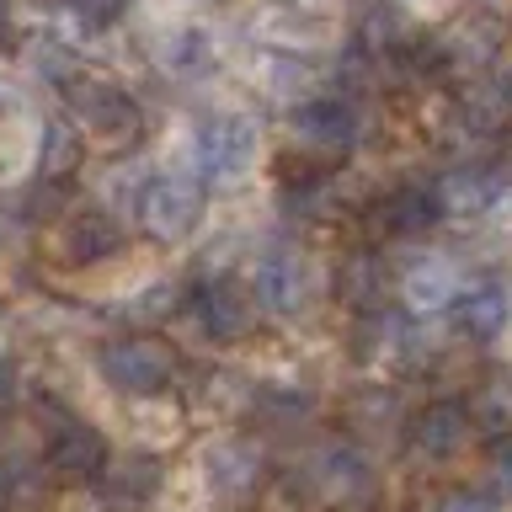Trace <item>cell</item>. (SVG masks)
Wrapping results in <instances>:
<instances>
[{
	"mask_svg": "<svg viewBox=\"0 0 512 512\" xmlns=\"http://www.w3.org/2000/svg\"><path fill=\"white\" fill-rule=\"evenodd\" d=\"M203 480L214 486L219 496H246L256 480H262V454L240 438H224L203 454Z\"/></svg>",
	"mask_w": 512,
	"mask_h": 512,
	"instance_id": "15",
	"label": "cell"
},
{
	"mask_svg": "<svg viewBox=\"0 0 512 512\" xmlns=\"http://www.w3.org/2000/svg\"><path fill=\"white\" fill-rule=\"evenodd\" d=\"M70 150H75V128H70V123H48L43 155H38V171H43V176H59V171H64V160H70Z\"/></svg>",
	"mask_w": 512,
	"mask_h": 512,
	"instance_id": "22",
	"label": "cell"
},
{
	"mask_svg": "<svg viewBox=\"0 0 512 512\" xmlns=\"http://www.w3.org/2000/svg\"><path fill=\"white\" fill-rule=\"evenodd\" d=\"M118 246H123V224L102 214V208H70L54 235L59 262H70V267H96L107 256H118Z\"/></svg>",
	"mask_w": 512,
	"mask_h": 512,
	"instance_id": "11",
	"label": "cell"
},
{
	"mask_svg": "<svg viewBox=\"0 0 512 512\" xmlns=\"http://www.w3.org/2000/svg\"><path fill=\"white\" fill-rule=\"evenodd\" d=\"M411 336V326H406V315L400 310H363L358 315V326H352V352H358L363 363H374V358H390V352H400V342Z\"/></svg>",
	"mask_w": 512,
	"mask_h": 512,
	"instance_id": "19",
	"label": "cell"
},
{
	"mask_svg": "<svg viewBox=\"0 0 512 512\" xmlns=\"http://www.w3.org/2000/svg\"><path fill=\"white\" fill-rule=\"evenodd\" d=\"M112 464L107 438L80 416H64V422L48 432V470H54L64 486H86V480H102V470Z\"/></svg>",
	"mask_w": 512,
	"mask_h": 512,
	"instance_id": "7",
	"label": "cell"
},
{
	"mask_svg": "<svg viewBox=\"0 0 512 512\" xmlns=\"http://www.w3.org/2000/svg\"><path fill=\"white\" fill-rule=\"evenodd\" d=\"M464 294V272L454 256H416V262L400 272V299L406 310L416 315H432V310H448Z\"/></svg>",
	"mask_w": 512,
	"mask_h": 512,
	"instance_id": "12",
	"label": "cell"
},
{
	"mask_svg": "<svg viewBox=\"0 0 512 512\" xmlns=\"http://www.w3.org/2000/svg\"><path fill=\"white\" fill-rule=\"evenodd\" d=\"M459 331L480 347L502 342V331H507V288H502V278H486V283H475V288L459 294Z\"/></svg>",
	"mask_w": 512,
	"mask_h": 512,
	"instance_id": "16",
	"label": "cell"
},
{
	"mask_svg": "<svg viewBox=\"0 0 512 512\" xmlns=\"http://www.w3.org/2000/svg\"><path fill=\"white\" fill-rule=\"evenodd\" d=\"M379 294H384V267L374 256H352L342 272V299H352L358 310H379Z\"/></svg>",
	"mask_w": 512,
	"mask_h": 512,
	"instance_id": "21",
	"label": "cell"
},
{
	"mask_svg": "<svg viewBox=\"0 0 512 512\" xmlns=\"http://www.w3.org/2000/svg\"><path fill=\"white\" fill-rule=\"evenodd\" d=\"M363 123H358V107L342 102V96H315L294 112V144L315 155H347L358 144Z\"/></svg>",
	"mask_w": 512,
	"mask_h": 512,
	"instance_id": "9",
	"label": "cell"
},
{
	"mask_svg": "<svg viewBox=\"0 0 512 512\" xmlns=\"http://www.w3.org/2000/svg\"><path fill=\"white\" fill-rule=\"evenodd\" d=\"M438 219H443L438 187H427V182H400V187H390V192L379 198V214H374V224H379L390 240H416V235H427Z\"/></svg>",
	"mask_w": 512,
	"mask_h": 512,
	"instance_id": "13",
	"label": "cell"
},
{
	"mask_svg": "<svg viewBox=\"0 0 512 512\" xmlns=\"http://www.w3.org/2000/svg\"><path fill=\"white\" fill-rule=\"evenodd\" d=\"M155 59H160V70H171V75H203V70H214V32L198 27V22H182V27H171L166 38L155 43Z\"/></svg>",
	"mask_w": 512,
	"mask_h": 512,
	"instance_id": "17",
	"label": "cell"
},
{
	"mask_svg": "<svg viewBox=\"0 0 512 512\" xmlns=\"http://www.w3.org/2000/svg\"><path fill=\"white\" fill-rule=\"evenodd\" d=\"M187 310H192L198 331L214 347H230V342H240V336L251 331V299H246V288L230 283V278H203L187 294Z\"/></svg>",
	"mask_w": 512,
	"mask_h": 512,
	"instance_id": "6",
	"label": "cell"
},
{
	"mask_svg": "<svg viewBox=\"0 0 512 512\" xmlns=\"http://www.w3.org/2000/svg\"><path fill=\"white\" fill-rule=\"evenodd\" d=\"M160 480H166V464L155 454H128L118 464H107L102 470V486L112 502H128V507H144L150 496L160 491Z\"/></svg>",
	"mask_w": 512,
	"mask_h": 512,
	"instance_id": "18",
	"label": "cell"
},
{
	"mask_svg": "<svg viewBox=\"0 0 512 512\" xmlns=\"http://www.w3.org/2000/svg\"><path fill=\"white\" fill-rule=\"evenodd\" d=\"M64 6H70L86 27H112L128 6H134V0H64Z\"/></svg>",
	"mask_w": 512,
	"mask_h": 512,
	"instance_id": "24",
	"label": "cell"
},
{
	"mask_svg": "<svg viewBox=\"0 0 512 512\" xmlns=\"http://www.w3.org/2000/svg\"><path fill=\"white\" fill-rule=\"evenodd\" d=\"M11 38V0H0V48H6Z\"/></svg>",
	"mask_w": 512,
	"mask_h": 512,
	"instance_id": "28",
	"label": "cell"
},
{
	"mask_svg": "<svg viewBox=\"0 0 512 512\" xmlns=\"http://www.w3.org/2000/svg\"><path fill=\"white\" fill-rule=\"evenodd\" d=\"M427 512H502V502H496L491 491H480V486H454V491H443Z\"/></svg>",
	"mask_w": 512,
	"mask_h": 512,
	"instance_id": "23",
	"label": "cell"
},
{
	"mask_svg": "<svg viewBox=\"0 0 512 512\" xmlns=\"http://www.w3.org/2000/svg\"><path fill=\"white\" fill-rule=\"evenodd\" d=\"M502 198H507V182H502V171H491V166L448 171V182L438 187V208H443V214H464V219L496 214Z\"/></svg>",
	"mask_w": 512,
	"mask_h": 512,
	"instance_id": "14",
	"label": "cell"
},
{
	"mask_svg": "<svg viewBox=\"0 0 512 512\" xmlns=\"http://www.w3.org/2000/svg\"><path fill=\"white\" fill-rule=\"evenodd\" d=\"M16 384H22V374H16V363L6 358V352H0V406H6V400L16 395Z\"/></svg>",
	"mask_w": 512,
	"mask_h": 512,
	"instance_id": "27",
	"label": "cell"
},
{
	"mask_svg": "<svg viewBox=\"0 0 512 512\" xmlns=\"http://www.w3.org/2000/svg\"><path fill=\"white\" fill-rule=\"evenodd\" d=\"M96 374H102L118 395H166L176 384V352L160 342V336H144V331H128V336H112L96 352Z\"/></svg>",
	"mask_w": 512,
	"mask_h": 512,
	"instance_id": "1",
	"label": "cell"
},
{
	"mask_svg": "<svg viewBox=\"0 0 512 512\" xmlns=\"http://www.w3.org/2000/svg\"><path fill=\"white\" fill-rule=\"evenodd\" d=\"M134 208H139L144 235L160 240V246H176V240H187L203 224V182L182 171H160L139 187Z\"/></svg>",
	"mask_w": 512,
	"mask_h": 512,
	"instance_id": "5",
	"label": "cell"
},
{
	"mask_svg": "<svg viewBox=\"0 0 512 512\" xmlns=\"http://www.w3.org/2000/svg\"><path fill=\"white\" fill-rule=\"evenodd\" d=\"M336 203V187L326 176H299V182L283 187V214L288 219H326Z\"/></svg>",
	"mask_w": 512,
	"mask_h": 512,
	"instance_id": "20",
	"label": "cell"
},
{
	"mask_svg": "<svg viewBox=\"0 0 512 512\" xmlns=\"http://www.w3.org/2000/svg\"><path fill=\"white\" fill-rule=\"evenodd\" d=\"M70 112L102 150H134L144 139V107L107 80H70Z\"/></svg>",
	"mask_w": 512,
	"mask_h": 512,
	"instance_id": "4",
	"label": "cell"
},
{
	"mask_svg": "<svg viewBox=\"0 0 512 512\" xmlns=\"http://www.w3.org/2000/svg\"><path fill=\"white\" fill-rule=\"evenodd\" d=\"M171 304H176V288H171V283H150L123 315H128V320H155V315H166Z\"/></svg>",
	"mask_w": 512,
	"mask_h": 512,
	"instance_id": "25",
	"label": "cell"
},
{
	"mask_svg": "<svg viewBox=\"0 0 512 512\" xmlns=\"http://www.w3.org/2000/svg\"><path fill=\"white\" fill-rule=\"evenodd\" d=\"M32 502V491L22 486V475L16 470H0V512H22Z\"/></svg>",
	"mask_w": 512,
	"mask_h": 512,
	"instance_id": "26",
	"label": "cell"
},
{
	"mask_svg": "<svg viewBox=\"0 0 512 512\" xmlns=\"http://www.w3.org/2000/svg\"><path fill=\"white\" fill-rule=\"evenodd\" d=\"M192 166L203 171V182H240L251 171L256 150H262V128L246 112H203L192 123Z\"/></svg>",
	"mask_w": 512,
	"mask_h": 512,
	"instance_id": "2",
	"label": "cell"
},
{
	"mask_svg": "<svg viewBox=\"0 0 512 512\" xmlns=\"http://www.w3.org/2000/svg\"><path fill=\"white\" fill-rule=\"evenodd\" d=\"M310 486L326 496V502H363L374 491V464L358 443H326L310 454Z\"/></svg>",
	"mask_w": 512,
	"mask_h": 512,
	"instance_id": "10",
	"label": "cell"
},
{
	"mask_svg": "<svg viewBox=\"0 0 512 512\" xmlns=\"http://www.w3.org/2000/svg\"><path fill=\"white\" fill-rule=\"evenodd\" d=\"M251 294H256V310H267V315H278V320L310 315L315 299H320V267H315V256L299 251V246H272L262 262H256Z\"/></svg>",
	"mask_w": 512,
	"mask_h": 512,
	"instance_id": "3",
	"label": "cell"
},
{
	"mask_svg": "<svg viewBox=\"0 0 512 512\" xmlns=\"http://www.w3.org/2000/svg\"><path fill=\"white\" fill-rule=\"evenodd\" d=\"M406 438H411V454H422L432 464L459 459L464 448H470V438H475L470 406H459V400H432V406H422L411 416Z\"/></svg>",
	"mask_w": 512,
	"mask_h": 512,
	"instance_id": "8",
	"label": "cell"
}]
</instances>
